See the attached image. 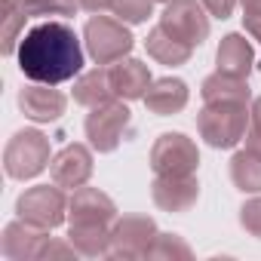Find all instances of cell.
Here are the masks:
<instances>
[{
    "label": "cell",
    "instance_id": "4",
    "mask_svg": "<svg viewBox=\"0 0 261 261\" xmlns=\"http://www.w3.org/2000/svg\"><path fill=\"white\" fill-rule=\"evenodd\" d=\"M49 139L37 129H19L4 148V169L10 178H34L49 166Z\"/></svg>",
    "mask_w": 261,
    "mask_h": 261
},
{
    "label": "cell",
    "instance_id": "8",
    "mask_svg": "<svg viewBox=\"0 0 261 261\" xmlns=\"http://www.w3.org/2000/svg\"><path fill=\"white\" fill-rule=\"evenodd\" d=\"M151 166L157 175H194L200 166L197 145L185 133H163L151 148Z\"/></svg>",
    "mask_w": 261,
    "mask_h": 261
},
{
    "label": "cell",
    "instance_id": "16",
    "mask_svg": "<svg viewBox=\"0 0 261 261\" xmlns=\"http://www.w3.org/2000/svg\"><path fill=\"white\" fill-rule=\"evenodd\" d=\"M145 105L157 114V117H169L178 114L188 105V83L178 77H160L151 83V89L145 92Z\"/></svg>",
    "mask_w": 261,
    "mask_h": 261
},
{
    "label": "cell",
    "instance_id": "12",
    "mask_svg": "<svg viewBox=\"0 0 261 261\" xmlns=\"http://www.w3.org/2000/svg\"><path fill=\"white\" fill-rule=\"evenodd\" d=\"M49 233L25 218L7 224L4 230V240H0V252H4L10 261H22V258H40L43 246H46Z\"/></svg>",
    "mask_w": 261,
    "mask_h": 261
},
{
    "label": "cell",
    "instance_id": "19",
    "mask_svg": "<svg viewBox=\"0 0 261 261\" xmlns=\"http://www.w3.org/2000/svg\"><path fill=\"white\" fill-rule=\"evenodd\" d=\"M114 98V89H111V77H108V65H98L86 74L77 77L74 83V101L86 105V108H95L101 101H111Z\"/></svg>",
    "mask_w": 261,
    "mask_h": 261
},
{
    "label": "cell",
    "instance_id": "24",
    "mask_svg": "<svg viewBox=\"0 0 261 261\" xmlns=\"http://www.w3.org/2000/svg\"><path fill=\"white\" fill-rule=\"evenodd\" d=\"M114 13L126 25H142L154 13V0H114Z\"/></svg>",
    "mask_w": 261,
    "mask_h": 261
},
{
    "label": "cell",
    "instance_id": "1",
    "mask_svg": "<svg viewBox=\"0 0 261 261\" xmlns=\"http://www.w3.org/2000/svg\"><path fill=\"white\" fill-rule=\"evenodd\" d=\"M16 62H19V71L31 83L59 86V83H68L83 74L86 56H83L77 31L68 22L49 19L22 34Z\"/></svg>",
    "mask_w": 261,
    "mask_h": 261
},
{
    "label": "cell",
    "instance_id": "22",
    "mask_svg": "<svg viewBox=\"0 0 261 261\" xmlns=\"http://www.w3.org/2000/svg\"><path fill=\"white\" fill-rule=\"evenodd\" d=\"M4 16H7V25H4V53L10 56V53H16L19 49V31L25 28V19H28V13L16 4V0H4Z\"/></svg>",
    "mask_w": 261,
    "mask_h": 261
},
{
    "label": "cell",
    "instance_id": "9",
    "mask_svg": "<svg viewBox=\"0 0 261 261\" xmlns=\"http://www.w3.org/2000/svg\"><path fill=\"white\" fill-rule=\"evenodd\" d=\"M160 28L191 49H197L209 37V19L197 0H172V4H166L160 16Z\"/></svg>",
    "mask_w": 261,
    "mask_h": 261
},
{
    "label": "cell",
    "instance_id": "13",
    "mask_svg": "<svg viewBox=\"0 0 261 261\" xmlns=\"http://www.w3.org/2000/svg\"><path fill=\"white\" fill-rule=\"evenodd\" d=\"M108 77H111V89H114V98H145V92L151 89V71L145 62L139 59H120L114 65H108Z\"/></svg>",
    "mask_w": 261,
    "mask_h": 261
},
{
    "label": "cell",
    "instance_id": "20",
    "mask_svg": "<svg viewBox=\"0 0 261 261\" xmlns=\"http://www.w3.org/2000/svg\"><path fill=\"white\" fill-rule=\"evenodd\" d=\"M200 95H203V101H249L252 98L246 77H233V74H221V71H215L212 77L203 80Z\"/></svg>",
    "mask_w": 261,
    "mask_h": 261
},
{
    "label": "cell",
    "instance_id": "7",
    "mask_svg": "<svg viewBox=\"0 0 261 261\" xmlns=\"http://www.w3.org/2000/svg\"><path fill=\"white\" fill-rule=\"evenodd\" d=\"M65 209H68V200L62 194L59 185H37V188H28L19 200H16V212L19 218L43 227V230H53L65 221Z\"/></svg>",
    "mask_w": 261,
    "mask_h": 261
},
{
    "label": "cell",
    "instance_id": "17",
    "mask_svg": "<svg viewBox=\"0 0 261 261\" xmlns=\"http://www.w3.org/2000/svg\"><path fill=\"white\" fill-rule=\"evenodd\" d=\"M218 71L221 74H233V77H249L252 65H255V53L249 46V40L243 34H227L215 53Z\"/></svg>",
    "mask_w": 261,
    "mask_h": 261
},
{
    "label": "cell",
    "instance_id": "29",
    "mask_svg": "<svg viewBox=\"0 0 261 261\" xmlns=\"http://www.w3.org/2000/svg\"><path fill=\"white\" fill-rule=\"evenodd\" d=\"M160 4H172V0H160Z\"/></svg>",
    "mask_w": 261,
    "mask_h": 261
},
{
    "label": "cell",
    "instance_id": "21",
    "mask_svg": "<svg viewBox=\"0 0 261 261\" xmlns=\"http://www.w3.org/2000/svg\"><path fill=\"white\" fill-rule=\"evenodd\" d=\"M230 181L243 194H261V154L246 148L230 160Z\"/></svg>",
    "mask_w": 261,
    "mask_h": 261
},
{
    "label": "cell",
    "instance_id": "18",
    "mask_svg": "<svg viewBox=\"0 0 261 261\" xmlns=\"http://www.w3.org/2000/svg\"><path fill=\"white\" fill-rule=\"evenodd\" d=\"M145 49H148V56H151V59H157V62H160V65H166V68L185 65V62L194 56V49H191V46H185L181 40H175L172 34H166L160 25L145 37Z\"/></svg>",
    "mask_w": 261,
    "mask_h": 261
},
{
    "label": "cell",
    "instance_id": "2",
    "mask_svg": "<svg viewBox=\"0 0 261 261\" xmlns=\"http://www.w3.org/2000/svg\"><path fill=\"white\" fill-rule=\"evenodd\" d=\"M71 209V227L68 237L80 255H108L111 243V224L117 221V206L108 194L98 188H77V194L68 203Z\"/></svg>",
    "mask_w": 261,
    "mask_h": 261
},
{
    "label": "cell",
    "instance_id": "5",
    "mask_svg": "<svg viewBox=\"0 0 261 261\" xmlns=\"http://www.w3.org/2000/svg\"><path fill=\"white\" fill-rule=\"evenodd\" d=\"M86 49L95 59V65H114L123 56H129L133 49V34H129L123 19H111V16H95L86 22Z\"/></svg>",
    "mask_w": 261,
    "mask_h": 261
},
{
    "label": "cell",
    "instance_id": "3",
    "mask_svg": "<svg viewBox=\"0 0 261 261\" xmlns=\"http://www.w3.org/2000/svg\"><path fill=\"white\" fill-rule=\"evenodd\" d=\"M246 105L249 101H206V108L197 117V129L209 148H233L240 139H246Z\"/></svg>",
    "mask_w": 261,
    "mask_h": 261
},
{
    "label": "cell",
    "instance_id": "10",
    "mask_svg": "<svg viewBox=\"0 0 261 261\" xmlns=\"http://www.w3.org/2000/svg\"><path fill=\"white\" fill-rule=\"evenodd\" d=\"M151 243H157V227L148 215H129L117 221L111 230V249L108 255H148Z\"/></svg>",
    "mask_w": 261,
    "mask_h": 261
},
{
    "label": "cell",
    "instance_id": "28",
    "mask_svg": "<svg viewBox=\"0 0 261 261\" xmlns=\"http://www.w3.org/2000/svg\"><path fill=\"white\" fill-rule=\"evenodd\" d=\"M246 148H252V151H258V154H261V126H252V129H249V136H246Z\"/></svg>",
    "mask_w": 261,
    "mask_h": 261
},
{
    "label": "cell",
    "instance_id": "23",
    "mask_svg": "<svg viewBox=\"0 0 261 261\" xmlns=\"http://www.w3.org/2000/svg\"><path fill=\"white\" fill-rule=\"evenodd\" d=\"M16 4L28 13V19H34V16H74L80 10L77 0H16Z\"/></svg>",
    "mask_w": 261,
    "mask_h": 261
},
{
    "label": "cell",
    "instance_id": "6",
    "mask_svg": "<svg viewBox=\"0 0 261 261\" xmlns=\"http://www.w3.org/2000/svg\"><path fill=\"white\" fill-rule=\"evenodd\" d=\"M129 123H133V114H129V108L123 101H117V98L101 101L86 114V139L98 154H111L123 142Z\"/></svg>",
    "mask_w": 261,
    "mask_h": 261
},
{
    "label": "cell",
    "instance_id": "26",
    "mask_svg": "<svg viewBox=\"0 0 261 261\" xmlns=\"http://www.w3.org/2000/svg\"><path fill=\"white\" fill-rule=\"evenodd\" d=\"M200 4L215 16V19H230L233 7H237V0H200Z\"/></svg>",
    "mask_w": 261,
    "mask_h": 261
},
{
    "label": "cell",
    "instance_id": "27",
    "mask_svg": "<svg viewBox=\"0 0 261 261\" xmlns=\"http://www.w3.org/2000/svg\"><path fill=\"white\" fill-rule=\"evenodd\" d=\"M80 10L86 13H105V10H114V0H77Z\"/></svg>",
    "mask_w": 261,
    "mask_h": 261
},
{
    "label": "cell",
    "instance_id": "11",
    "mask_svg": "<svg viewBox=\"0 0 261 261\" xmlns=\"http://www.w3.org/2000/svg\"><path fill=\"white\" fill-rule=\"evenodd\" d=\"M49 175L59 188H83L92 175V154L83 145H65L53 157Z\"/></svg>",
    "mask_w": 261,
    "mask_h": 261
},
{
    "label": "cell",
    "instance_id": "15",
    "mask_svg": "<svg viewBox=\"0 0 261 261\" xmlns=\"http://www.w3.org/2000/svg\"><path fill=\"white\" fill-rule=\"evenodd\" d=\"M200 197V185L194 175H157L154 178V203L166 212H188Z\"/></svg>",
    "mask_w": 261,
    "mask_h": 261
},
{
    "label": "cell",
    "instance_id": "14",
    "mask_svg": "<svg viewBox=\"0 0 261 261\" xmlns=\"http://www.w3.org/2000/svg\"><path fill=\"white\" fill-rule=\"evenodd\" d=\"M19 108L25 117L37 120V123H53L65 114L68 98L59 89H53L49 83H31L19 92Z\"/></svg>",
    "mask_w": 261,
    "mask_h": 261
},
{
    "label": "cell",
    "instance_id": "25",
    "mask_svg": "<svg viewBox=\"0 0 261 261\" xmlns=\"http://www.w3.org/2000/svg\"><path fill=\"white\" fill-rule=\"evenodd\" d=\"M240 224H243L252 237L261 240V200H249V203H243V209H240Z\"/></svg>",
    "mask_w": 261,
    "mask_h": 261
}]
</instances>
